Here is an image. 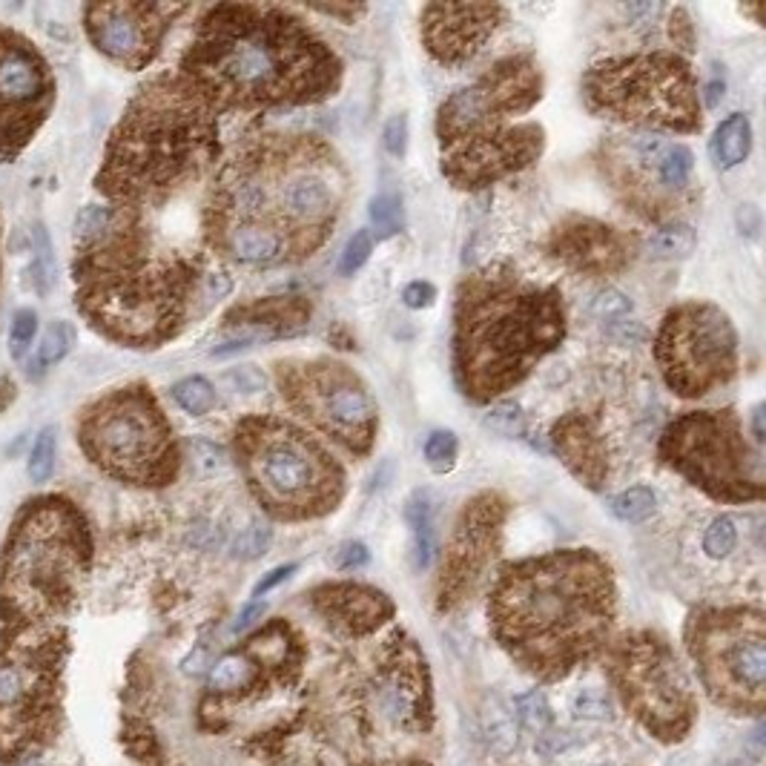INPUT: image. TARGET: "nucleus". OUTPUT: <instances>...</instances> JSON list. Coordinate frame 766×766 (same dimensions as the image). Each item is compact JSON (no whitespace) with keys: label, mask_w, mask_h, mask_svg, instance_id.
<instances>
[{"label":"nucleus","mask_w":766,"mask_h":766,"mask_svg":"<svg viewBox=\"0 0 766 766\" xmlns=\"http://www.w3.org/2000/svg\"><path fill=\"white\" fill-rule=\"evenodd\" d=\"M348 198V170L319 135H259L215 175L207 245L245 268L293 264L331 238Z\"/></svg>","instance_id":"f257e3e1"},{"label":"nucleus","mask_w":766,"mask_h":766,"mask_svg":"<svg viewBox=\"0 0 766 766\" xmlns=\"http://www.w3.org/2000/svg\"><path fill=\"white\" fill-rule=\"evenodd\" d=\"M178 75L222 115L328 101L342 89L345 64L293 9L219 3L201 17Z\"/></svg>","instance_id":"f03ea898"},{"label":"nucleus","mask_w":766,"mask_h":766,"mask_svg":"<svg viewBox=\"0 0 766 766\" xmlns=\"http://www.w3.org/2000/svg\"><path fill=\"white\" fill-rule=\"evenodd\" d=\"M615 620V571L592 548L508 563L491 585V632L514 664L543 683L601 655Z\"/></svg>","instance_id":"7ed1b4c3"},{"label":"nucleus","mask_w":766,"mask_h":766,"mask_svg":"<svg viewBox=\"0 0 766 766\" xmlns=\"http://www.w3.org/2000/svg\"><path fill=\"white\" fill-rule=\"evenodd\" d=\"M566 305L554 285H538L508 264H491L457 287L450 365L459 394L489 405L529 380L566 339Z\"/></svg>","instance_id":"20e7f679"},{"label":"nucleus","mask_w":766,"mask_h":766,"mask_svg":"<svg viewBox=\"0 0 766 766\" xmlns=\"http://www.w3.org/2000/svg\"><path fill=\"white\" fill-rule=\"evenodd\" d=\"M543 98V72L531 55H508L436 112L440 170L457 190H485L529 170L545 150V129L520 121Z\"/></svg>","instance_id":"39448f33"},{"label":"nucleus","mask_w":766,"mask_h":766,"mask_svg":"<svg viewBox=\"0 0 766 766\" xmlns=\"http://www.w3.org/2000/svg\"><path fill=\"white\" fill-rule=\"evenodd\" d=\"M219 110L182 75L150 81L112 135L101 190L133 207L156 201L219 159Z\"/></svg>","instance_id":"423d86ee"},{"label":"nucleus","mask_w":766,"mask_h":766,"mask_svg":"<svg viewBox=\"0 0 766 766\" xmlns=\"http://www.w3.org/2000/svg\"><path fill=\"white\" fill-rule=\"evenodd\" d=\"M198 287L196 261L147 254L138 213L101 245L87 247L84 310L107 336L135 348L173 339L190 317Z\"/></svg>","instance_id":"0eeeda50"},{"label":"nucleus","mask_w":766,"mask_h":766,"mask_svg":"<svg viewBox=\"0 0 766 766\" xmlns=\"http://www.w3.org/2000/svg\"><path fill=\"white\" fill-rule=\"evenodd\" d=\"M236 457L247 491L282 522L328 517L348 491L345 468L308 428L276 413L245 417L233 431Z\"/></svg>","instance_id":"6e6552de"},{"label":"nucleus","mask_w":766,"mask_h":766,"mask_svg":"<svg viewBox=\"0 0 766 766\" xmlns=\"http://www.w3.org/2000/svg\"><path fill=\"white\" fill-rule=\"evenodd\" d=\"M589 112L646 133H701L695 72L678 52H634L597 61L583 75Z\"/></svg>","instance_id":"1a4fd4ad"},{"label":"nucleus","mask_w":766,"mask_h":766,"mask_svg":"<svg viewBox=\"0 0 766 766\" xmlns=\"http://www.w3.org/2000/svg\"><path fill=\"white\" fill-rule=\"evenodd\" d=\"M89 540L66 508H38L12 534L0 566V611L17 626L58 615L87 569Z\"/></svg>","instance_id":"9d476101"},{"label":"nucleus","mask_w":766,"mask_h":766,"mask_svg":"<svg viewBox=\"0 0 766 766\" xmlns=\"http://www.w3.org/2000/svg\"><path fill=\"white\" fill-rule=\"evenodd\" d=\"M64 657L61 632L17 626L0 638V761L29 758L58 734Z\"/></svg>","instance_id":"9b49d317"},{"label":"nucleus","mask_w":766,"mask_h":766,"mask_svg":"<svg viewBox=\"0 0 766 766\" xmlns=\"http://www.w3.org/2000/svg\"><path fill=\"white\" fill-rule=\"evenodd\" d=\"M657 457L715 503H758L766 494L764 462L746 440L734 408L689 411L671 419L657 443Z\"/></svg>","instance_id":"f8f14e48"},{"label":"nucleus","mask_w":766,"mask_h":766,"mask_svg":"<svg viewBox=\"0 0 766 766\" xmlns=\"http://www.w3.org/2000/svg\"><path fill=\"white\" fill-rule=\"evenodd\" d=\"M81 443L98 468L133 485H166L182 466L173 428L144 385L115 391L89 408Z\"/></svg>","instance_id":"ddd939ff"},{"label":"nucleus","mask_w":766,"mask_h":766,"mask_svg":"<svg viewBox=\"0 0 766 766\" xmlns=\"http://www.w3.org/2000/svg\"><path fill=\"white\" fill-rule=\"evenodd\" d=\"M687 648L709 697L761 715L766 703V617L758 606H712L689 617Z\"/></svg>","instance_id":"4468645a"},{"label":"nucleus","mask_w":766,"mask_h":766,"mask_svg":"<svg viewBox=\"0 0 766 766\" xmlns=\"http://www.w3.org/2000/svg\"><path fill=\"white\" fill-rule=\"evenodd\" d=\"M276 387L287 411L317 434L368 457L380 431V408L362 376L336 359H287L276 365Z\"/></svg>","instance_id":"2eb2a0df"},{"label":"nucleus","mask_w":766,"mask_h":766,"mask_svg":"<svg viewBox=\"0 0 766 766\" xmlns=\"http://www.w3.org/2000/svg\"><path fill=\"white\" fill-rule=\"evenodd\" d=\"M608 678L623 706L657 741H683L697 718L695 689L669 640L655 632H632L608 652Z\"/></svg>","instance_id":"dca6fc26"},{"label":"nucleus","mask_w":766,"mask_h":766,"mask_svg":"<svg viewBox=\"0 0 766 766\" xmlns=\"http://www.w3.org/2000/svg\"><path fill=\"white\" fill-rule=\"evenodd\" d=\"M655 359L666 387L683 399H701L734 380L741 368L738 331L727 310L712 301L671 308L655 336Z\"/></svg>","instance_id":"f3484780"},{"label":"nucleus","mask_w":766,"mask_h":766,"mask_svg":"<svg viewBox=\"0 0 766 766\" xmlns=\"http://www.w3.org/2000/svg\"><path fill=\"white\" fill-rule=\"evenodd\" d=\"M354 703L373 727L422 734L434 724L425 655L403 629H391L354 666Z\"/></svg>","instance_id":"a211bd4d"},{"label":"nucleus","mask_w":766,"mask_h":766,"mask_svg":"<svg viewBox=\"0 0 766 766\" xmlns=\"http://www.w3.org/2000/svg\"><path fill=\"white\" fill-rule=\"evenodd\" d=\"M508 499L499 491H482L459 511L448 545H445L440 580H436V608L450 611L477 589L491 560L503 548V531L508 520Z\"/></svg>","instance_id":"6ab92c4d"},{"label":"nucleus","mask_w":766,"mask_h":766,"mask_svg":"<svg viewBox=\"0 0 766 766\" xmlns=\"http://www.w3.org/2000/svg\"><path fill=\"white\" fill-rule=\"evenodd\" d=\"M182 12L184 7L166 3H92L84 9V24L98 52L127 70H144Z\"/></svg>","instance_id":"aec40b11"},{"label":"nucleus","mask_w":766,"mask_h":766,"mask_svg":"<svg viewBox=\"0 0 766 766\" xmlns=\"http://www.w3.org/2000/svg\"><path fill=\"white\" fill-rule=\"evenodd\" d=\"M669 141L652 133L615 135V141L603 147V173L623 205L643 219L664 222L675 215L678 198H671L660 184L657 164Z\"/></svg>","instance_id":"412c9836"},{"label":"nucleus","mask_w":766,"mask_h":766,"mask_svg":"<svg viewBox=\"0 0 766 766\" xmlns=\"http://www.w3.org/2000/svg\"><path fill=\"white\" fill-rule=\"evenodd\" d=\"M508 17L499 3H428L419 15V35L436 64L457 70L474 61Z\"/></svg>","instance_id":"4be33fe9"},{"label":"nucleus","mask_w":766,"mask_h":766,"mask_svg":"<svg viewBox=\"0 0 766 766\" xmlns=\"http://www.w3.org/2000/svg\"><path fill=\"white\" fill-rule=\"evenodd\" d=\"M548 254L563 268L580 276H617L638 256V238L626 230L592 219V215H569L548 236Z\"/></svg>","instance_id":"5701e85b"},{"label":"nucleus","mask_w":766,"mask_h":766,"mask_svg":"<svg viewBox=\"0 0 766 766\" xmlns=\"http://www.w3.org/2000/svg\"><path fill=\"white\" fill-rule=\"evenodd\" d=\"M49 92V72L29 44L0 38V144L26 141Z\"/></svg>","instance_id":"b1692460"},{"label":"nucleus","mask_w":766,"mask_h":766,"mask_svg":"<svg viewBox=\"0 0 766 766\" xmlns=\"http://www.w3.org/2000/svg\"><path fill=\"white\" fill-rule=\"evenodd\" d=\"M308 601L333 634L348 640L373 638L396 615L394 601L385 592H380L376 585L356 583V580L317 585Z\"/></svg>","instance_id":"393cba45"},{"label":"nucleus","mask_w":766,"mask_h":766,"mask_svg":"<svg viewBox=\"0 0 766 766\" xmlns=\"http://www.w3.org/2000/svg\"><path fill=\"white\" fill-rule=\"evenodd\" d=\"M552 445L563 466L569 468L589 491H603L608 477L606 436L601 422L589 413H566L552 428Z\"/></svg>","instance_id":"a878e982"},{"label":"nucleus","mask_w":766,"mask_h":766,"mask_svg":"<svg viewBox=\"0 0 766 766\" xmlns=\"http://www.w3.org/2000/svg\"><path fill=\"white\" fill-rule=\"evenodd\" d=\"M227 324L250 328L247 339H291L299 336L310 322V301L301 296H264L238 305L224 317Z\"/></svg>","instance_id":"bb28decb"},{"label":"nucleus","mask_w":766,"mask_h":766,"mask_svg":"<svg viewBox=\"0 0 766 766\" xmlns=\"http://www.w3.org/2000/svg\"><path fill=\"white\" fill-rule=\"evenodd\" d=\"M245 652L259 666L264 683H291L299 678L301 664H305V643L301 634L293 629L287 620H270L259 632L247 638Z\"/></svg>","instance_id":"cd10ccee"},{"label":"nucleus","mask_w":766,"mask_h":766,"mask_svg":"<svg viewBox=\"0 0 766 766\" xmlns=\"http://www.w3.org/2000/svg\"><path fill=\"white\" fill-rule=\"evenodd\" d=\"M436 508L440 497L434 491H413L405 503V520L411 529V563L417 571H425L436 557Z\"/></svg>","instance_id":"c85d7f7f"},{"label":"nucleus","mask_w":766,"mask_h":766,"mask_svg":"<svg viewBox=\"0 0 766 766\" xmlns=\"http://www.w3.org/2000/svg\"><path fill=\"white\" fill-rule=\"evenodd\" d=\"M264 683L261 678L259 666L250 660L245 648L242 652H230L224 655L219 664L210 669V692L222 697H238V695H250L256 689Z\"/></svg>","instance_id":"c756f323"},{"label":"nucleus","mask_w":766,"mask_h":766,"mask_svg":"<svg viewBox=\"0 0 766 766\" xmlns=\"http://www.w3.org/2000/svg\"><path fill=\"white\" fill-rule=\"evenodd\" d=\"M752 150V121L743 112H732L715 129L709 141V156L718 170H732L743 164Z\"/></svg>","instance_id":"7c9ffc66"},{"label":"nucleus","mask_w":766,"mask_h":766,"mask_svg":"<svg viewBox=\"0 0 766 766\" xmlns=\"http://www.w3.org/2000/svg\"><path fill=\"white\" fill-rule=\"evenodd\" d=\"M33 264L26 268V285L33 287L38 296H47L58 282V261L52 250V236L44 224L33 227Z\"/></svg>","instance_id":"2f4dec72"},{"label":"nucleus","mask_w":766,"mask_h":766,"mask_svg":"<svg viewBox=\"0 0 766 766\" xmlns=\"http://www.w3.org/2000/svg\"><path fill=\"white\" fill-rule=\"evenodd\" d=\"M72 345H75V328L64 319H55V322L47 324V331L40 333L38 345H35V356H33V373H44L49 368H55L58 362H64L70 356Z\"/></svg>","instance_id":"473e14b6"},{"label":"nucleus","mask_w":766,"mask_h":766,"mask_svg":"<svg viewBox=\"0 0 766 766\" xmlns=\"http://www.w3.org/2000/svg\"><path fill=\"white\" fill-rule=\"evenodd\" d=\"M695 230L687 222H675L657 227L648 238V256L652 259H687L695 250Z\"/></svg>","instance_id":"72a5a7b5"},{"label":"nucleus","mask_w":766,"mask_h":766,"mask_svg":"<svg viewBox=\"0 0 766 766\" xmlns=\"http://www.w3.org/2000/svg\"><path fill=\"white\" fill-rule=\"evenodd\" d=\"M608 508L620 522H646L657 511V497L646 485H634L608 499Z\"/></svg>","instance_id":"f704fd0d"},{"label":"nucleus","mask_w":766,"mask_h":766,"mask_svg":"<svg viewBox=\"0 0 766 766\" xmlns=\"http://www.w3.org/2000/svg\"><path fill=\"white\" fill-rule=\"evenodd\" d=\"M58 466V431L55 425L44 428L35 440L33 450H29V459H26V474L35 485H44V482L52 480Z\"/></svg>","instance_id":"c9c22d12"},{"label":"nucleus","mask_w":766,"mask_h":766,"mask_svg":"<svg viewBox=\"0 0 766 766\" xmlns=\"http://www.w3.org/2000/svg\"><path fill=\"white\" fill-rule=\"evenodd\" d=\"M173 399L190 417H205L215 408V391L205 376H187V380L175 382Z\"/></svg>","instance_id":"e433bc0d"},{"label":"nucleus","mask_w":766,"mask_h":766,"mask_svg":"<svg viewBox=\"0 0 766 766\" xmlns=\"http://www.w3.org/2000/svg\"><path fill=\"white\" fill-rule=\"evenodd\" d=\"M368 219L371 227L376 233V238H391L405 227V213H403V198L396 193H380L371 198L368 207Z\"/></svg>","instance_id":"4c0bfd02"},{"label":"nucleus","mask_w":766,"mask_h":766,"mask_svg":"<svg viewBox=\"0 0 766 766\" xmlns=\"http://www.w3.org/2000/svg\"><path fill=\"white\" fill-rule=\"evenodd\" d=\"M38 336V313L33 308H21L9 324V356L15 362H24Z\"/></svg>","instance_id":"58836bf2"},{"label":"nucleus","mask_w":766,"mask_h":766,"mask_svg":"<svg viewBox=\"0 0 766 766\" xmlns=\"http://www.w3.org/2000/svg\"><path fill=\"white\" fill-rule=\"evenodd\" d=\"M459 443L454 431H434L425 440V459L434 474H448L450 468L457 466Z\"/></svg>","instance_id":"ea45409f"},{"label":"nucleus","mask_w":766,"mask_h":766,"mask_svg":"<svg viewBox=\"0 0 766 766\" xmlns=\"http://www.w3.org/2000/svg\"><path fill=\"white\" fill-rule=\"evenodd\" d=\"M734 545H738L734 520L720 514V517H715V520L709 522V529L703 534V552L709 554L712 560H724V557H729V554L734 552Z\"/></svg>","instance_id":"a19ab883"},{"label":"nucleus","mask_w":766,"mask_h":766,"mask_svg":"<svg viewBox=\"0 0 766 766\" xmlns=\"http://www.w3.org/2000/svg\"><path fill=\"white\" fill-rule=\"evenodd\" d=\"M514 709L520 715L522 727L531 729V732H545V729L554 724L552 706H548L545 695H540V692H526V695H520L514 701Z\"/></svg>","instance_id":"79ce46f5"},{"label":"nucleus","mask_w":766,"mask_h":766,"mask_svg":"<svg viewBox=\"0 0 766 766\" xmlns=\"http://www.w3.org/2000/svg\"><path fill=\"white\" fill-rule=\"evenodd\" d=\"M373 254V236L371 230H356L354 236L348 238V245L342 250L339 259V276H354L368 264Z\"/></svg>","instance_id":"37998d69"},{"label":"nucleus","mask_w":766,"mask_h":766,"mask_svg":"<svg viewBox=\"0 0 766 766\" xmlns=\"http://www.w3.org/2000/svg\"><path fill=\"white\" fill-rule=\"evenodd\" d=\"M571 709H574L577 718H589V720H606L615 715V703H611V697L603 695V692H594V689H585V692H580V695L574 697V703H571Z\"/></svg>","instance_id":"c03bdc74"},{"label":"nucleus","mask_w":766,"mask_h":766,"mask_svg":"<svg viewBox=\"0 0 766 766\" xmlns=\"http://www.w3.org/2000/svg\"><path fill=\"white\" fill-rule=\"evenodd\" d=\"M485 425L497 431L499 436H520L522 434V411L520 405L497 403L485 417Z\"/></svg>","instance_id":"a18cd8bd"},{"label":"nucleus","mask_w":766,"mask_h":766,"mask_svg":"<svg viewBox=\"0 0 766 766\" xmlns=\"http://www.w3.org/2000/svg\"><path fill=\"white\" fill-rule=\"evenodd\" d=\"M669 38L675 40V47L683 55H689L695 49V26H692V17H689V12L683 7H675L669 12Z\"/></svg>","instance_id":"49530a36"},{"label":"nucleus","mask_w":766,"mask_h":766,"mask_svg":"<svg viewBox=\"0 0 766 766\" xmlns=\"http://www.w3.org/2000/svg\"><path fill=\"white\" fill-rule=\"evenodd\" d=\"M224 382L233 391H238V394H259L261 387H264V373L256 365H238V368H230L224 373Z\"/></svg>","instance_id":"de8ad7c7"},{"label":"nucleus","mask_w":766,"mask_h":766,"mask_svg":"<svg viewBox=\"0 0 766 766\" xmlns=\"http://www.w3.org/2000/svg\"><path fill=\"white\" fill-rule=\"evenodd\" d=\"M592 310L603 319H617V317H626V313L632 310V301L626 299L620 291H611V287H606V291H601L597 296H594Z\"/></svg>","instance_id":"09e8293b"},{"label":"nucleus","mask_w":766,"mask_h":766,"mask_svg":"<svg viewBox=\"0 0 766 766\" xmlns=\"http://www.w3.org/2000/svg\"><path fill=\"white\" fill-rule=\"evenodd\" d=\"M382 144H385L387 156L403 159L405 150H408V119L405 115H394V119L387 121L385 133H382Z\"/></svg>","instance_id":"8fccbe9b"},{"label":"nucleus","mask_w":766,"mask_h":766,"mask_svg":"<svg viewBox=\"0 0 766 766\" xmlns=\"http://www.w3.org/2000/svg\"><path fill=\"white\" fill-rule=\"evenodd\" d=\"M368 560H371V554H368V548H365L362 543H356V540L342 543L339 548L333 552V566L339 571L362 569V566H368Z\"/></svg>","instance_id":"3c124183"},{"label":"nucleus","mask_w":766,"mask_h":766,"mask_svg":"<svg viewBox=\"0 0 766 766\" xmlns=\"http://www.w3.org/2000/svg\"><path fill=\"white\" fill-rule=\"evenodd\" d=\"M436 299V287L431 282H411V285L403 291V301L411 310H422L431 308Z\"/></svg>","instance_id":"603ef678"},{"label":"nucleus","mask_w":766,"mask_h":766,"mask_svg":"<svg viewBox=\"0 0 766 766\" xmlns=\"http://www.w3.org/2000/svg\"><path fill=\"white\" fill-rule=\"evenodd\" d=\"M296 569H299L296 563H287V566H279V569H273V571H270V574L261 577L259 583H256V589H254V597H256V601H259V597H264V594H268L270 589H276L279 583H285L287 577H291Z\"/></svg>","instance_id":"864d4df0"},{"label":"nucleus","mask_w":766,"mask_h":766,"mask_svg":"<svg viewBox=\"0 0 766 766\" xmlns=\"http://www.w3.org/2000/svg\"><path fill=\"white\" fill-rule=\"evenodd\" d=\"M268 543H270V531L254 529L245 540H238V554H245V557H259V554L268 548Z\"/></svg>","instance_id":"5fc2aeb1"},{"label":"nucleus","mask_w":766,"mask_h":766,"mask_svg":"<svg viewBox=\"0 0 766 766\" xmlns=\"http://www.w3.org/2000/svg\"><path fill=\"white\" fill-rule=\"evenodd\" d=\"M310 9H313V12H319V15L339 17V21H345V24H354L356 17H362L365 12H368V7H354V3H348V7L331 3V7H310Z\"/></svg>","instance_id":"6e6d98bb"},{"label":"nucleus","mask_w":766,"mask_h":766,"mask_svg":"<svg viewBox=\"0 0 766 766\" xmlns=\"http://www.w3.org/2000/svg\"><path fill=\"white\" fill-rule=\"evenodd\" d=\"M566 738H571V734L569 732L545 734L543 741H538V750L543 752V755H557V752H563L566 746H571V741H566Z\"/></svg>","instance_id":"4d7b16f0"},{"label":"nucleus","mask_w":766,"mask_h":766,"mask_svg":"<svg viewBox=\"0 0 766 766\" xmlns=\"http://www.w3.org/2000/svg\"><path fill=\"white\" fill-rule=\"evenodd\" d=\"M261 611H264V601H254L250 606L238 615V620H236V626H233V632H242V629H247V626L254 623L256 617H261Z\"/></svg>","instance_id":"13d9d810"},{"label":"nucleus","mask_w":766,"mask_h":766,"mask_svg":"<svg viewBox=\"0 0 766 766\" xmlns=\"http://www.w3.org/2000/svg\"><path fill=\"white\" fill-rule=\"evenodd\" d=\"M752 428H755V445L764 443V405L755 408V419H752Z\"/></svg>","instance_id":"bf43d9fd"},{"label":"nucleus","mask_w":766,"mask_h":766,"mask_svg":"<svg viewBox=\"0 0 766 766\" xmlns=\"http://www.w3.org/2000/svg\"><path fill=\"white\" fill-rule=\"evenodd\" d=\"M720 98H724V81H712L709 96H706V107H718Z\"/></svg>","instance_id":"052dcab7"},{"label":"nucleus","mask_w":766,"mask_h":766,"mask_svg":"<svg viewBox=\"0 0 766 766\" xmlns=\"http://www.w3.org/2000/svg\"><path fill=\"white\" fill-rule=\"evenodd\" d=\"M368 766H428V764H422V761H373V764Z\"/></svg>","instance_id":"680f3d73"}]
</instances>
